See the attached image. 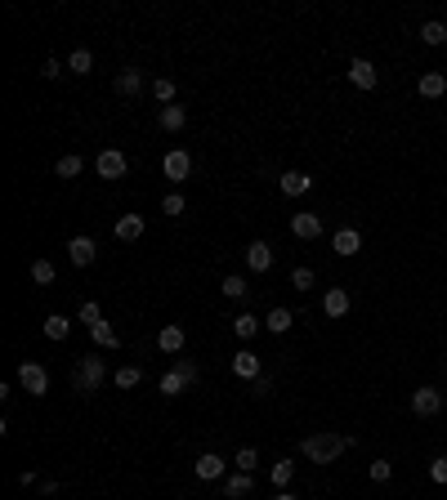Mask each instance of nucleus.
<instances>
[{
	"instance_id": "nucleus-26",
	"label": "nucleus",
	"mask_w": 447,
	"mask_h": 500,
	"mask_svg": "<svg viewBox=\"0 0 447 500\" xmlns=\"http://www.w3.org/2000/svg\"><path fill=\"white\" fill-rule=\"evenodd\" d=\"M156 388H161L166 398H179V393L188 388V380H184V375H179V367H175V371H166V375H161V384H156Z\"/></svg>"
},
{
	"instance_id": "nucleus-16",
	"label": "nucleus",
	"mask_w": 447,
	"mask_h": 500,
	"mask_svg": "<svg viewBox=\"0 0 447 500\" xmlns=\"http://www.w3.org/2000/svg\"><path fill=\"white\" fill-rule=\"evenodd\" d=\"M139 90H143V72H139V67H126V72H116V94L135 99Z\"/></svg>"
},
{
	"instance_id": "nucleus-41",
	"label": "nucleus",
	"mask_w": 447,
	"mask_h": 500,
	"mask_svg": "<svg viewBox=\"0 0 447 500\" xmlns=\"http://www.w3.org/2000/svg\"><path fill=\"white\" fill-rule=\"evenodd\" d=\"M41 76H45V81H58V76H63V63H58V58H45Z\"/></svg>"
},
{
	"instance_id": "nucleus-24",
	"label": "nucleus",
	"mask_w": 447,
	"mask_h": 500,
	"mask_svg": "<svg viewBox=\"0 0 447 500\" xmlns=\"http://www.w3.org/2000/svg\"><path fill=\"white\" fill-rule=\"evenodd\" d=\"M90 339H94L99 349H121V335H116L107 322H94V326H90Z\"/></svg>"
},
{
	"instance_id": "nucleus-30",
	"label": "nucleus",
	"mask_w": 447,
	"mask_h": 500,
	"mask_svg": "<svg viewBox=\"0 0 447 500\" xmlns=\"http://www.w3.org/2000/svg\"><path fill=\"white\" fill-rule=\"evenodd\" d=\"M32 282L36 286H54V264L50 259H36L32 264Z\"/></svg>"
},
{
	"instance_id": "nucleus-4",
	"label": "nucleus",
	"mask_w": 447,
	"mask_h": 500,
	"mask_svg": "<svg viewBox=\"0 0 447 500\" xmlns=\"http://www.w3.org/2000/svg\"><path fill=\"white\" fill-rule=\"evenodd\" d=\"M67 259L76 264V268H90L94 259H99V246H94V237H86V233L72 237V241H67Z\"/></svg>"
},
{
	"instance_id": "nucleus-17",
	"label": "nucleus",
	"mask_w": 447,
	"mask_h": 500,
	"mask_svg": "<svg viewBox=\"0 0 447 500\" xmlns=\"http://www.w3.org/2000/svg\"><path fill=\"white\" fill-rule=\"evenodd\" d=\"M156 126H161L166 134H175V130H184L188 126V112H184V107H161V112H156Z\"/></svg>"
},
{
	"instance_id": "nucleus-36",
	"label": "nucleus",
	"mask_w": 447,
	"mask_h": 500,
	"mask_svg": "<svg viewBox=\"0 0 447 500\" xmlns=\"http://www.w3.org/2000/svg\"><path fill=\"white\" fill-rule=\"evenodd\" d=\"M161 210H166V215H171V219H175V215H184V210H188V201H184V197H179V192H166V201H161Z\"/></svg>"
},
{
	"instance_id": "nucleus-6",
	"label": "nucleus",
	"mask_w": 447,
	"mask_h": 500,
	"mask_svg": "<svg viewBox=\"0 0 447 500\" xmlns=\"http://www.w3.org/2000/svg\"><path fill=\"white\" fill-rule=\"evenodd\" d=\"M228 367H233V375H237V380H251V384H255L260 375H264V367H260V353H246V349H241L237 358L228 362Z\"/></svg>"
},
{
	"instance_id": "nucleus-14",
	"label": "nucleus",
	"mask_w": 447,
	"mask_h": 500,
	"mask_svg": "<svg viewBox=\"0 0 447 500\" xmlns=\"http://www.w3.org/2000/svg\"><path fill=\"white\" fill-rule=\"evenodd\" d=\"M184 344H188V335H184V326H161V335H156V349L161 353H184Z\"/></svg>"
},
{
	"instance_id": "nucleus-19",
	"label": "nucleus",
	"mask_w": 447,
	"mask_h": 500,
	"mask_svg": "<svg viewBox=\"0 0 447 500\" xmlns=\"http://www.w3.org/2000/svg\"><path fill=\"white\" fill-rule=\"evenodd\" d=\"M260 326H264V317H255V313H246V309H241V313L233 317V335H237V339H251V335L260 331Z\"/></svg>"
},
{
	"instance_id": "nucleus-8",
	"label": "nucleus",
	"mask_w": 447,
	"mask_h": 500,
	"mask_svg": "<svg viewBox=\"0 0 447 500\" xmlns=\"http://www.w3.org/2000/svg\"><path fill=\"white\" fill-rule=\"evenodd\" d=\"M349 81L358 85V90H376V63H367V58H349Z\"/></svg>"
},
{
	"instance_id": "nucleus-2",
	"label": "nucleus",
	"mask_w": 447,
	"mask_h": 500,
	"mask_svg": "<svg viewBox=\"0 0 447 500\" xmlns=\"http://www.w3.org/2000/svg\"><path fill=\"white\" fill-rule=\"evenodd\" d=\"M103 358H81L76 362V371H72V388L76 393H99V384H103Z\"/></svg>"
},
{
	"instance_id": "nucleus-39",
	"label": "nucleus",
	"mask_w": 447,
	"mask_h": 500,
	"mask_svg": "<svg viewBox=\"0 0 447 500\" xmlns=\"http://www.w3.org/2000/svg\"><path fill=\"white\" fill-rule=\"evenodd\" d=\"M175 367H179V375H184L188 384H197V380H201V371H197V362H192V358H179Z\"/></svg>"
},
{
	"instance_id": "nucleus-22",
	"label": "nucleus",
	"mask_w": 447,
	"mask_h": 500,
	"mask_svg": "<svg viewBox=\"0 0 447 500\" xmlns=\"http://www.w3.org/2000/svg\"><path fill=\"white\" fill-rule=\"evenodd\" d=\"M443 90H447L443 72H425V76H420V99H443Z\"/></svg>"
},
{
	"instance_id": "nucleus-44",
	"label": "nucleus",
	"mask_w": 447,
	"mask_h": 500,
	"mask_svg": "<svg viewBox=\"0 0 447 500\" xmlns=\"http://www.w3.org/2000/svg\"><path fill=\"white\" fill-rule=\"evenodd\" d=\"M273 500H300V496H291V492H277V496H273Z\"/></svg>"
},
{
	"instance_id": "nucleus-27",
	"label": "nucleus",
	"mask_w": 447,
	"mask_h": 500,
	"mask_svg": "<svg viewBox=\"0 0 447 500\" xmlns=\"http://www.w3.org/2000/svg\"><path fill=\"white\" fill-rule=\"evenodd\" d=\"M67 331H72V322H67L63 313H50V317H45V335H50V339H67Z\"/></svg>"
},
{
	"instance_id": "nucleus-12",
	"label": "nucleus",
	"mask_w": 447,
	"mask_h": 500,
	"mask_svg": "<svg viewBox=\"0 0 447 500\" xmlns=\"http://www.w3.org/2000/svg\"><path fill=\"white\" fill-rule=\"evenodd\" d=\"M291 233H295L300 241H313V237L322 233V219L309 215V210H300V215H291Z\"/></svg>"
},
{
	"instance_id": "nucleus-35",
	"label": "nucleus",
	"mask_w": 447,
	"mask_h": 500,
	"mask_svg": "<svg viewBox=\"0 0 447 500\" xmlns=\"http://www.w3.org/2000/svg\"><path fill=\"white\" fill-rule=\"evenodd\" d=\"M255 465H260V451H255V447H241V451H237V469H241V473H251Z\"/></svg>"
},
{
	"instance_id": "nucleus-20",
	"label": "nucleus",
	"mask_w": 447,
	"mask_h": 500,
	"mask_svg": "<svg viewBox=\"0 0 447 500\" xmlns=\"http://www.w3.org/2000/svg\"><path fill=\"white\" fill-rule=\"evenodd\" d=\"M116 237L121 241H139L143 237V215H121L116 219Z\"/></svg>"
},
{
	"instance_id": "nucleus-38",
	"label": "nucleus",
	"mask_w": 447,
	"mask_h": 500,
	"mask_svg": "<svg viewBox=\"0 0 447 500\" xmlns=\"http://www.w3.org/2000/svg\"><path fill=\"white\" fill-rule=\"evenodd\" d=\"M81 322H86V331H90L94 322H103V313H99V304H94V299H86V304H81Z\"/></svg>"
},
{
	"instance_id": "nucleus-33",
	"label": "nucleus",
	"mask_w": 447,
	"mask_h": 500,
	"mask_svg": "<svg viewBox=\"0 0 447 500\" xmlns=\"http://www.w3.org/2000/svg\"><path fill=\"white\" fill-rule=\"evenodd\" d=\"M291 478H295V465H291V460H277V465H273V487H286Z\"/></svg>"
},
{
	"instance_id": "nucleus-1",
	"label": "nucleus",
	"mask_w": 447,
	"mask_h": 500,
	"mask_svg": "<svg viewBox=\"0 0 447 500\" xmlns=\"http://www.w3.org/2000/svg\"><path fill=\"white\" fill-rule=\"evenodd\" d=\"M349 447H354V438H345V433H335V429H322V433H313V438L300 442V451H305L313 465H331V460H340Z\"/></svg>"
},
{
	"instance_id": "nucleus-28",
	"label": "nucleus",
	"mask_w": 447,
	"mask_h": 500,
	"mask_svg": "<svg viewBox=\"0 0 447 500\" xmlns=\"http://www.w3.org/2000/svg\"><path fill=\"white\" fill-rule=\"evenodd\" d=\"M152 99L171 107V103H175V81H171V76H156V81H152Z\"/></svg>"
},
{
	"instance_id": "nucleus-45",
	"label": "nucleus",
	"mask_w": 447,
	"mask_h": 500,
	"mask_svg": "<svg viewBox=\"0 0 447 500\" xmlns=\"http://www.w3.org/2000/svg\"><path fill=\"white\" fill-rule=\"evenodd\" d=\"M443 371H447V362H443Z\"/></svg>"
},
{
	"instance_id": "nucleus-25",
	"label": "nucleus",
	"mask_w": 447,
	"mask_h": 500,
	"mask_svg": "<svg viewBox=\"0 0 447 500\" xmlns=\"http://www.w3.org/2000/svg\"><path fill=\"white\" fill-rule=\"evenodd\" d=\"M81 170H86V161H81L76 152H67V156H58V165H54V175L58 179H76Z\"/></svg>"
},
{
	"instance_id": "nucleus-9",
	"label": "nucleus",
	"mask_w": 447,
	"mask_h": 500,
	"mask_svg": "<svg viewBox=\"0 0 447 500\" xmlns=\"http://www.w3.org/2000/svg\"><path fill=\"white\" fill-rule=\"evenodd\" d=\"M412 411H416V416H439V411H443V393H439V388H416V393H412Z\"/></svg>"
},
{
	"instance_id": "nucleus-10",
	"label": "nucleus",
	"mask_w": 447,
	"mask_h": 500,
	"mask_svg": "<svg viewBox=\"0 0 447 500\" xmlns=\"http://www.w3.org/2000/svg\"><path fill=\"white\" fill-rule=\"evenodd\" d=\"M246 268H251V273H269V268H273V246H269V241H251V246H246Z\"/></svg>"
},
{
	"instance_id": "nucleus-21",
	"label": "nucleus",
	"mask_w": 447,
	"mask_h": 500,
	"mask_svg": "<svg viewBox=\"0 0 447 500\" xmlns=\"http://www.w3.org/2000/svg\"><path fill=\"white\" fill-rule=\"evenodd\" d=\"M322 313H327V317H345V313H349V290H340V286L327 290V299H322Z\"/></svg>"
},
{
	"instance_id": "nucleus-29",
	"label": "nucleus",
	"mask_w": 447,
	"mask_h": 500,
	"mask_svg": "<svg viewBox=\"0 0 447 500\" xmlns=\"http://www.w3.org/2000/svg\"><path fill=\"white\" fill-rule=\"evenodd\" d=\"M90 67H94V54H90V50H76V54L67 58V72H72V76H86Z\"/></svg>"
},
{
	"instance_id": "nucleus-37",
	"label": "nucleus",
	"mask_w": 447,
	"mask_h": 500,
	"mask_svg": "<svg viewBox=\"0 0 447 500\" xmlns=\"http://www.w3.org/2000/svg\"><path fill=\"white\" fill-rule=\"evenodd\" d=\"M389 478H394L389 460H371V482H389Z\"/></svg>"
},
{
	"instance_id": "nucleus-34",
	"label": "nucleus",
	"mask_w": 447,
	"mask_h": 500,
	"mask_svg": "<svg viewBox=\"0 0 447 500\" xmlns=\"http://www.w3.org/2000/svg\"><path fill=\"white\" fill-rule=\"evenodd\" d=\"M220 290H224L228 299H246V282H241V277H224Z\"/></svg>"
},
{
	"instance_id": "nucleus-11",
	"label": "nucleus",
	"mask_w": 447,
	"mask_h": 500,
	"mask_svg": "<svg viewBox=\"0 0 447 500\" xmlns=\"http://www.w3.org/2000/svg\"><path fill=\"white\" fill-rule=\"evenodd\" d=\"M277 188H282V197H305V192L313 188V179L305 175V170H286V175L277 179Z\"/></svg>"
},
{
	"instance_id": "nucleus-3",
	"label": "nucleus",
	"mask_w": 447,
	"mask_h": 500,
	"mask_svg": "<svg viewBox=\"0 0 447 500\" xmlns=\"http://www.w3.org/2000/svg\"><path fill=\"white\" fill-rule=\"evenodd\" d=\"M18 384L27 388L32 398H45V393H50V371H45L41 362H22V367H18Z\"/></svg>"
},
{
	"instance_id": "nucleus-43",
	"label": "nucleus",
	"mask_w": 447,
	"mask_h": 500,
	"mask_svg": "<svg viewBox=\"0 0 447 500\" xmlns=\"http://www.w3.org/2000/svg\"><path fill=\"white\" fill-rule=\"evenodd\" d=\"M269 388H273V380H269V375H260V380H255V398H269Z\"/></svg>"
},
{
	"instance_id": "nucleus-5",
	"label": "nucleus",
	"mask_w": 447,
	"mask_h": 500,
	"mask_svg": "<svg viewBox=\"0 0 447 500\" xmlns=\"http://www.w3.org/2000/svg\"><path fill=\"white\" fill-rule=\"evenodd\" d=\"M161 170H166V179H171V184H184V179L192 175V156H188L184 148H175V152H166Z\"/></svg>"
},
{
	"instance_id": "nucleus-40",
	"label": "nucleus",
	"mask_w": 447,
	"mask_h": 500,
	"mask_svg": "<svg viewBox=\"0 0 447 500\" xmlns=\"http://www.w3.org/2000/svg\"><path fill=\"white\" fill-rule=\"evenodd\" d=\"M291 286H295V290H313V268H295V273H291Z\"/></svg>"
},
{
	"instance_id": "nucleus-7",
	"label": "nucleus",
	"mask_w": 447,
	"mask_h": 500,
	"mask_svg": "<svg viewBox=\"0 0 447 500\" xmlns=\"http://www.w3.org/2000/svg\"><path fill=\"white\" fill-rule=\"evenodd\" d=\"M94 170H99V179H126V156H121L116 148H103Z\"/></svg>"
},
{
	"instance_id": "nucleus-42",
	"label": "nucleus",
	"mask_w": 447,
	"mask_h": 500,
	"mask_svg": "<svg viewBox=\"0 0 447 500\" xmlns=\"http://www.w3.org/2000/svg\"><path fill=\"white\" fill-rule=\"evenodd\" d=\"M429 478H434V482H447V456H439V460L429 465Z\"/></svg>"
},
{
	"instance_id": "nucleus-15",
	"label": "nucleus",
	"mask_w": 447,
	"mask_h": 500,
	"mask_svg": "<svg viewBox=\"0 0 447 500\" xmlns=\"http://www.w3.org/2000/svg\"><path fill=\"white\" fill-rule=\"evenodd\" d=\"M192 473H197L201 482H211V478H224V456H215V451H206V456H197V465H192Z\"/></svg>"
},
{
	"instance_id": "nucleus-13",
	"label": "nucleus",
	"mask_w": 447,
	"mask_h": 500,
	"mask_svg": "<svg viewBox=\"0 0 447 500\" xmlns=\"http://www.w3.org/2000/svg\"><path fill=\"white\" fill-rule=\"evenodd\" d=\"M331 246H335V255H345V259H354V255L362 250V233H358V228H340V233L331 237Z\"/></svg>"
},
{
	"instance_id": "nucleus-31",
	"label": "nucleus",
	"mask_w": 447,
	"mask_h": 500,
	"mask_svg": "<svg viewBox=\"0 0 447 500\" xmlns=\"http://www.w3.org/2000/svg\"><path fill=\"white\" fill-rule=\"evenodd\" d=\"M420 41H425V45H443L447 41V22H425V27H420Z\"/></svg>"
},
{
	"instance_id": "nucleus-32",
	"label": "nucleus",
	"mask_w": 447,
	"mask_h": 500,
	"mask_svg": "<svg viewBox=\"0 0 447 500\" xmlns=\"http://www.w3.org/2000/svg\"><path fill=\"white\" fill-rule=\"evenodd\" d=\"M112 380H116V388H135V384L143 380V371H139V367H121Z\"/></svg>"
},
{
	"instance_id": "nucleus-23",
	"label": "nucleus",
	"mask_w": 447,
	"mask_h": 500,
	"mask_svg": "<svg viewBox=\"0 0 447 500\" xmlns=\"http://www.w3.org/2000/svg\"><path fill=\"white\" fill-rule=\"evenodd\" d=\"M291 322H295V313H291V309H273L269 317H264V331L282 335V331H291Z\"/></svg>"
},
{
	"instance_id": "nucleus-18",
	"label": "nucleus",
	"mask_w": 447,
	"mask_h": 500,
	"mask_svg": "<svg viewBox=\"0 0 447 500\" xmlns=\"http://www.w3.org/2000/svg\"><path fill=\"white\" fill-rule=\"evenodd\" d=\"M251 487H255V478H251V473H228V478H224V496L228 500H237V496H251Z\"/></svg>"
}]
</instances>
